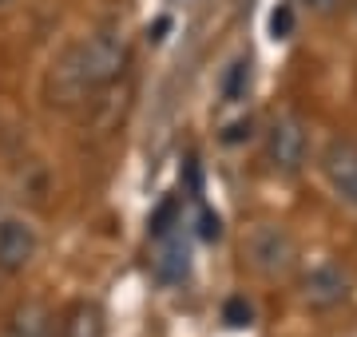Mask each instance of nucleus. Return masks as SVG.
Here are the masks:
<instances>
[{
    "mask_svg": "<svg viewBox=\"0 0 357 337\" xmlns=\"http://www.w3.org/2000/svg\"><path fill=\"white\" fill-rule=\"evenodd\" d=\"M298 298L314 313H330L349 298V274L337 262H318L298 278Z\"/></svg>",
    "mask_w": 357,
    "mask_h": 337,
    "instance_id": "20e7f679",
    "label": "nucleus"
},
{
    "mask_svg": "<svg viewBox=\"0 0 357 337\" xmlns=\"http://www.w3.org/2000/svg\"><path fill=\"white\" fill-rule=\"evenodd\" d=\"M60 337H107V313L100 301L79 298L60 318Z\"/></svg>",
    "mask_w": 357,
    "mask_h": 337,
    "instance_id": "1a4fd4ad",
    "label": "nucleus"
},
{
    "mask_svg": "<svg viewBox=\"0 0 357 337\" xmlns=\"http://www.w3.org/2000/svg\"><path fill=\"white\" fill-rule=\"evenodd\" d=\"M195 222H199V226H195L199 238H206V242H218V238H222V219H218L211 207H199V219Z\"/></svg>",
    "mask_w": 357,
    "mask_h": 337,
    "instance_id": "2eb2a0df",
    "label": "nucleus"
},
{
    "mask_svg": "<svg viewBox=\"0 0 357 337\" xmlns=\"http://www.w3.org/2000/svg\"><path fill=\"white\" fill-rule=\"evenodd\" d=\"M178 226H183V207H178V198H167V203H159V210H155L151 222H147L151 238H163V234L178 230Z\"/></svg>",
    "mask_w": 357,
    "mask_h": 337,
    "instance_id": "ddd939ff",
    "label": "nucleus"
},
{
    "mask_svg": "<svg viewBox=\"0 0 357 337\" xmlns=\"http://www.w3.org/2000/svg\"><path fill=\"white\" fill-rule=\"evenodd\" d=\"M246 262L255 266L262 278H286L294 270V262H298V242H294V234L278 222H262L250 230L246 238Z\"/></svg>",
    "mask_w": 357,
    "mask_h": 337,
    "instance_id": "7ed1b4c3",
    "label": "nucleus"
},
{
    "mask_svg": "<svg viewBox=\"0 0 357 337\" xmlns=\"http://www.w3.org/2000/svg\"><path fill=\"white\" fill-rule=\"evenodd\" d=\"M250 135H255V119H250V116L234 119V123H227V127L218 131V139L227 143V147H238V143H246Z\"/></svg>",
    "mask_w": 357,
    "mask_h": 337,
    "instance_id": "4468645a",
    "label": "nucleus"
},
{
    "mask_svg": "<svg viewBox=\"0 0 357 337\" xmlns=\"http://www.w3.org/2000/svg\"><path fill=\"white\" fill-rule=\"evenodd\" d=\"M151 274L163 285L187 282V274H191V246L183 242V230H171V234H163V238H155Z\"/></svg>",
    "mask_w": 357,
    "mask_h": 337,
    "instance_id": "0eeeda50",
    "label": "nucleus"
},
{
    "mask_svg": "<svg viewBox=\"0 0 357 337\" xmlns=\"http://www.w3.org/2000/svg\"><path fill=\"white\" fill-rule=\"evenodd\" d=\"M0 337H56L52 310L44 301H20V306H13V313L4 318Z\"/></svg>",
    "mask_w": 357,
    "mask_h": 337,
    "instance_id": "6e6552de",
    "label": "nucleus"
},
{
    "mask_svg": "<svg viewBox=\"0 0 357 337\" xmlns=\"http://www.w3.org/2000/svg\"><path fill=\"white\" fill-rule=\"evenodd\" d=\"M131 64V48H128V36L115 32V28H100L91 36L76 40L56 64H52V76H48V95L52 104H79L88 100L91 91H103L107 84L128 72Z\"/></svg>",
    "mask_w": 357,
    "mask_h": 337,
    "instance_id": "f257e3e1",
    "label": "nucleus"
},
{
    "mask_svg": "<svg viewBox=\"0 0 357 337\" xmlns=\"http://www.w3.org/2000/svg\"><path fill=\"white\" fill-rule=\"evenodd\" d=\"M266 32L274 44H286V40H294V32H298V4H274L266 13Z\"/></svg>",
    "mask_w": 357,
    "mask_h": 337,
    "instance_id": "9b49d317",
    "label": "nucleus"
},
{
    "mask_svg": "<svg viewBox=\"0 0 357 337\" xmlns=\"http://www.w3.org/2000/svg\"><path fill=\"white\" fill-rule=\"evenodd\" d=\"M36 250H40V234L32 222L20 219V214L0 219V274H8V278L24 274L36 258Z\"/></svg>",
    "mask_w": 357,
    "mask_h": 337,
    "instance_id": "423d86ee",
    "label": "nucleus"
},
{
    "mask_svg": "<svg viewBox=\"0 0 357 337\" xmlns=\"http://www.w3.org/2000/svg\"><path fill=\"white\" fill-rule=\"evenodd\" d=\"M262 159H266V171L270 175H282L290 179L298 171L306 167L310 159V127L302 116L294 111H282L266 123L262 131Z\"/></svg>",
    "mask_w": 357,
    "mask_h": 337,
    "instance_id": "f03ea898",
    "label": "nucleus"
},
{
    "mask_svg": "<svg viewBox=\"0 0 357 337\" xmlns=\"http://www.w3.org/2000/svg\"><path fill=\"white\" fill-rule=\"evenodd\" d=\"M321 179L345 207L357 210V143L354 139H330L318 159Z\"/></svg>",
    "mask_w": 357,
    "mask_h": 337,
    "instance_id": "39448f33",
    "label": "nucleus"
},
{
    "mask_svg": "<svg viewBox=\"0 0 357 337\" xmlns=\"http://www.w3.org/2000/svg\"><path fill=\"white\" fill-rule=\"evenodd\" d=\"M222 322H227V329H250L255 325V301L246 294H230L222 301Z\"/></svg>",
    "mask_w": 357,
    "mask_h": 337,
    "instance_id": "f8f14e48",
    "label": "nucleus"
},
{
    "mask_svg": "<svg viewBox=\"0 0 357 337\" xmlns=\"http://www.w3.org/2000/svg\"><path fill=\"white\" fill-rule=\"evenodd\" d=\"M250 88H255V60L250 56H234L222 68V76H218V95L227 104H243V100H250Z\"/></svg>",
    "mask_w": 357,
    "mask_h": 337,
    "instance_id": "9d476101",
    "label": "nucleus"
},
{
    "mask_svg": "<svg viewBox=\"0 0 357 337\" xmlns=\"http://www.w3.org/2000/svg\"><path fill=\"white\" fill-rule=\"evenodd\" d=\"M294 4H298V8H306L310 16H333L342 0H294Z\"/></svg>",
    "mask_w": 357,
    "mask_h": 337,
    "instance_id": "dca6fc26",
    "label": "nucleus"
}]
</instances>
